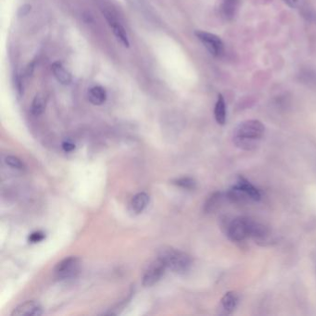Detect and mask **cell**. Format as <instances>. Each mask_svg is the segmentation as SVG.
<instances>
[{
  "label": "cell",
  "instance_id": "obj_1",
  "mask_svg": "<svg viewBox=\"0 0 316 316\" xmlns=\"http://www.w3.org/2000/svg\"><path fill=\"white\" fill-rule=\"evenodd\" d=\"M265 127L258 120H247L240 123L233 134L234 144L243 150L256 149L263 139Z\"/></svg>",
  "mask_w": 316,
  "mask_h": 316
},
{
  "label": "cell",
  "instance_id": "obj_2",
  "mask_svg": "<svg viewBox=\"0 0 316 316\" xmlns=\"http://www.w3.org/2000/svg\"><path fill=\"white\" fill-rule=\"evenodd\" d=\"M159 257L166 264L167 268L176 274H185L192 266L191 257L183 251L169 248L161 251Z\"/></svg>",
  "mask_w": 316,
  "mask_h": 316
},
{
  "label": "cell",
  "instance_id": "obj_3",
  "mask_svg": "<svg viewBox=\"0 0 316 316\" xmlns=\"http://www.w3.org/2000/svg\"><path fill=\"white\" fill-rule=\"evenodd\" d=\"M227 197L233 202H247L261 199L260 190L244 177H239L237 184L227 192Z\"/></svg>",
  "mask_w": 316,
  "mask_h": 316
},
{
  "label": "cell",
  "instance_id": "obj_4",
  "mask_svg": "<svg viewBox=\"0 0 316 316\" xmlns=\"http://www.w3.org/2000/svg\"><path fill=\"white\" fill-rule=\"evenodd\" d=\"M255 222L249 218L238 217L234 219L227 228V237L233 242H241L251 237L252 229Z\"/></svg>",
  "mask_w": 316,
  "mask_h": 316
},
{
  "label": "cell",
  "instance_id": "obj_5",
  "mask_svg": "<svg viewBox=\"0 0 316 316\" xmlns=\"http://www.w3.org/2000/svg\"><path fill=\"white\" fill-rule=\"evenodd\" d=\"M81 262L77 257H69L62 260L54 269V275L58 280H68L77 275Z\"/></svg>",
  "mask_w": 316,
  "mask_h": 316
},
{
  "label": "cell",
  "instance_id": "obj_6",
  "mask_svg": "<svg viewBox=\"0 0 316 316\" xmlns=\"http://www.w3.org/2000/svg\"><path fill=\"white\" fill-rule=\"evenodd\" d=\"M195 36L213 56L220 57L224 53V43L219 36L201 30L196 31Z\"/></svg>",
  "mask_w": 316,
  "mask_h": 316
},
{
  "label": "cell",
  "instance_id": "obj_7",
  "mask_svg": "<svg viewBox=\"0 0 316 316\" xmlns=\"http://www.w3.org/2000/svg\"><path fill=\"white\" fill-rule=\"evenodd\" d=\"M167 269L166 264L161 260L160 257L153 263L149 264L148 269L145 271L143 275V285L145 286H151L156 284L161 279L162 275Z\"/></svg>",
  "mask_w": 316,
  "mask_h": 316
},
{
  "label": "cell",
  "instance_id": "obj_8",
  "mask_svg": "<svg viewBox=\"0 0 316 316\" xmlns=\"http://www.w3.org/2000/svg\"><path fill=\"white\" fill-rule=\"evenodd\" d=\"M103 14H104L105 18L107 20L109 25L113 28L114 36H116L117 40L125 48H129L130 47V42H129V38H128L125 27L116 20V18L114 17L112 12H103Z\"/></svg>",
  "mask_w": 316,
  "mask_h": 316
},
{
  "label": "cell",
  "instance_id": "obj_9",
  "mask_svg": "<svg viewBox=\"0 0 316 316\" xmlns=\"http://www.w3.org/2000/svg\"><path fill=\"white\" fill-rule=\"evenodd\" d=\"M42 314V307L34 300H29L19 305L12 313V316H39Z\"/></svg>",
  "mask_w": 316,
  "mask_h": 316
},
{
  "label": "cell",
  "instance_id": "obj_10",
  "mask_svg": "<svg viewBox=\"0 0 316 316\" xmlns=\"http://www.w3.org/2000/svg\"><path fill=\"white\" fill-rule=\"evenodd\" d=\"M251 238L261 246H266L273 241V235H271L268 229L257 223L254 224Z\"/></svg>",
  "mask_w": 316,
  "mask_h": 316
},
{
  "label": "cell",
  "instance_id": "obj_11",
  "mask_svg": "<svg viewBox=\"0 0 316 316\" xmlns=\"http://www.w3.org/2000/svg\"><path fill=\"white\" fill-rule=\"evenodd\" d=\"M239 303V294L228 291L221 299V309L225 314H231L238 308Z\"/></svg>",
  "mask_w": 316,
  "mask_h": 316
},
{
  "label": "cell",
  "instance_id": "obj_12",
  "mask_svg": "<svg viewBox=\"0 0 316 316\" xmlns=\"http://www.w3.org/2000/svg\"><path fill=\"white\" fill-rule=\"evenodd\" d=\"M54 76L61 84H69L72 82V75L65 69V67L60 61L54 62L51 66Z\"/></svg>",
  "mask_w": 316,
  "mask_h": 316
},
{
  "label": "cell",
  "instance_id": "obj_13",
  "mask_svg": "<svg viewBox=\"0 0 316 316\" xmlns=\"http://www.w3.org/2000/svg\"><path fill=\"white\" fill-rule=\"evenodd\" d=\"M88 99L95 106H100L107 100V92L100 85H95L88 91Z\"/></svg>",
  "mask_w": 316,
  "mask_h": 316
},
{
  "label": "cell",
  "instance_id": "obj_14",
  "mask_svg": "<svg viewBox=\"0 0 316 316\" xmlns=\"http://www.w3.org/2000/svg\"><path fill=\"white\" fill-rule=\"evenodd\" d=\"M149 202V197L148 194L141 192L138 193L135 197L132 198L131 206L132 212L136 215L142 213L145 208L148 206Z\"/></svg>",
  "mask_w": 316,
  "mask_h": 316
},
{
  "label": "cell",
  "instance_id": "obj_15",
  "mask_svg": "<svg viewBox=\"0 0 316 316\" xmlns=\"http://www.w3.org/2000/svg\"><path fill=\"white\" fill-rule=\"evenodd\" d=\"M215 117L216 122L221 126H224L227 122V106L222 95H218V99L215 104Z\"/></svg>",
  "mask_w": 316,
  "mask_h": 316
},
{
  "label": "cell",
  "instance_id": "obj_16",
  "mask_svg": "<svg viewBox=\"0 0 316 316\" xmlns=\"http://www.w3.org/2000/svg\"><path fill=\"white\" fill-rule=\"evenodd\" d=\"M239 4V0H224L221 7L223 16L228 21H231L238 12Z\"/></svg>",
  "mask_w": 316,
  "mask_h": 316
},
{
  "label": "cell",
  "instance_id": "obj_17",
  "mask_svg": "<svg viewBox=\"0 0 316 316\" xmlns=\"http://www.w3.org/2000/svg\"><path fill=\"white\" fill-rule=\"evenodd\" d=\"M47 106V97L44 95L38 94L36 95V97L34 98L33 103H32V107L31 111L32 114L35 116H39L40 114H42Z\"/></svg>",
  "mask_w": 316,
  "mask_h": 316
},
{
  "label": "cell",
  "instance_id": "obj_18",
  "mask_svg": "<svg viewBox=\"0 0 316 316\" xmlns=\"http://www.w3.org/2000/svg\"><path fill=\"white\" fill-rule=\"evenodd\" d=\"M173 184L178 185L180 187H183L185 189H193L196 186L195 180L191 177H182L178 179L174 180Z\"/></svg>",
  "mask_w": 316,
  "mask_h": 316
},
{
  "label": "cell",
  "instance_id": "obj_19",
  "mask_svg": "<svg viewBox=\"0 0 316 316\" xmlns=\"http://www.w3.org/2000/svg\"><path fill=\"white\" fill-rule=\"evenodd\" d=\"M6 163L14 169H19V170H23L24 168V164L23 161H21L17 157L14 156H8L6 158Z\"/></svg>",
  "mask_w": 316,
  "mask_h": 316
},
{
  "label": "cell",
  "instance_id": "obj_20",
  "mask_svg": "<svg viewBox=\"0 0 316 316\" xmlns=\"http://www.w3.org/2000/svg\"><path fill=\"white\" fill-rule=\"evenodd\" d=\"M220 196H221L220 193H216V194H214L212 197H209V200L207 201L206 205H205V209L207 212H210V210L215 209V206L217 205V203L220 200V197H221Z\"/></svg>",
  "mask_w": 316,
  "mask_h": 316
},
{
  "label": "cell",
  "instance_id": "obj_21",
  "mask_svg": "<svg viewBox=\"0 0 316 316\" xmlns=\"http://www.w3.org/2000/svg\"><path fill=\"white\" fill-rule=\"evenodd\" d=\"M284 2L291 9H302L305 4V0H284Z\"/></svg>",
  "mask_w": 316,
  "mask_h": 316
},
{
  "label": "cell",
  "instance_id": "obj_22",
  "mask_svg": "<svg viewBox=\"0 0 316 316\" xmlns=\"http://www.w3.org/2000/svg\"><path fill=\"white\" fill-rule=\"evenodd\" d=\"M302 9H304V8H302ZM302 14H303L304 18L311 22L312 24H316V12L310 10V9H304L302 12Z\"/></svg>",
  "mask_w": 316,
  "mask_h": 316
},
{
  "label": "cell",
  "instance_id": "obj_23",
  "mask_svg": "<svg viewBox=\"0 0 316 316\" xmlns=\"http://www.w3.org/2000/svg\"><path fill=\"white\" fill-rule=\"evenodd\" d=\"M45 239V234L43 232H34L32 233L29 237V242L30 243H38L41 242L43 239Z\"/></svg>",
  "mask_w": 316,
  "mask_h": 316
},
{
  "label": "cell",
  "instance_id": "obj_24",
  "mask_svg": "<svg viewBox=\"0 0 316 316\" xmlns=\"http://www.w3.org/2000/svg\"><path fill=\"white\" fill-rule=\"evenodd\" d=\"M31 10H32L31 5L24 4V5H23V6L19 9L18 15L19 16H26V15L31 12Z\"/></svg>",
  "mask_w": 316,
  "mask_h": 316
},
{
  "label": "cell",
  "instance_id": "obj_25",
  "mask_svg": "<svg viewBox=\"0 0 316 316\" xmlns=\"http://www.w3.org/2000/svg\"><path fill=\"white\" fill-rule=\"evenodd\" d=\"M62 148L65 150L66 152H70V151H72V150L75 149V146H74V144L71 143L70 141H66V142L62 144Z\"/></svg>",
  "mask_w": 316,
  "mask_h": 316
}]
</instances>
